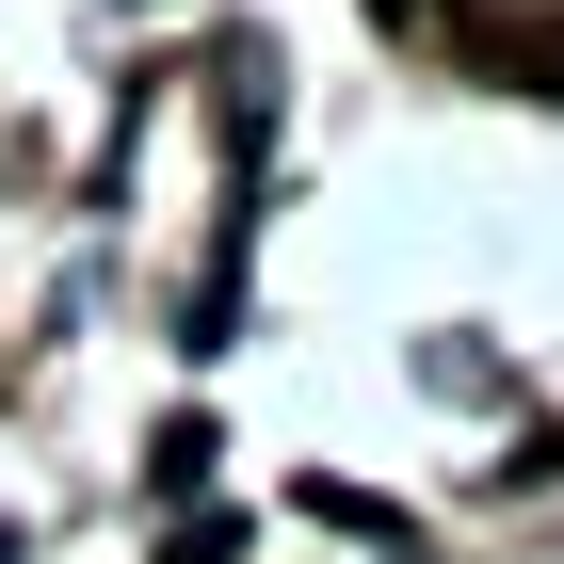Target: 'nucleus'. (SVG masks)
Masks as SVG:
<instances>
[{
    "label": "nucleus",
    "instance_id": "f03ea898",
    "mask_svg": "<svg viewBox=\"0 0 564 564\" xmlns=\"http://www.w3.org/2000/svg\"><path fill=\"white\" fill-rule=\"evenodd\" d=\"M371 17H388V33H435V17H452V0H371Z\"/></svg>",
    "mask_w": 564,
    "mask_h": 564
},
{
    "label": "nucleus",
    "instance_id": "f257e3e1",
    "mask_svg": "<svg viewBox=\"0 0 564 564\" xmlns=\"http://www.w3.org/2000/svg\"><path fill=\"white\" fill-rule=\"evenodd\" d=\"M468 65L500 97H564V0H517V17H468Z\"/></svg>",
    "mask_w": 564,
    "mask_h": 564
}]
</instances>
